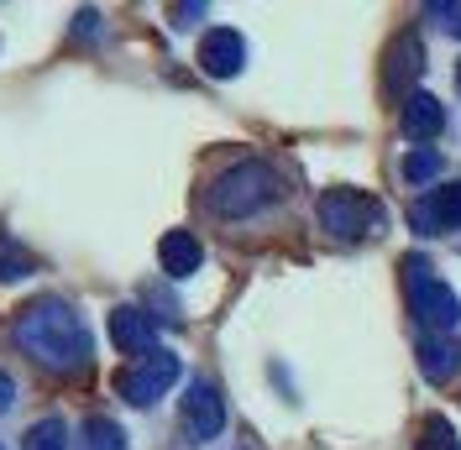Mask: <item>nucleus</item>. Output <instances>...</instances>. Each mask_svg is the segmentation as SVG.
<instances>
[{
	"label": "nucleus",
	"instance_id": "f257e3e1",
	"mask_svg": "<svg viewBox=\"0 0 461 450\" xmlns=\"http://www.w3.org/2000/svg\"><path fill=\"white\" fill-rule=\"evenodd\" d=\"M11 340H16L42 372H58V377L85 372L89 356H95V351H89L85 320L74 314V304H63V299H53V293H48V299H32V304L16 310Z\"/></svg>",
	"mask_w": 461,
	"mask_h": 450
},
{
	"label": "nucleus",
	"instance_id": "f03ea898",
	"mask_svg": "<svg viewBox=\"0 0 461 450\" xmlns=\"http://www.w3.org/2000/svg\"><path fill=\"white\" fill-rule=\"evenodd\" d=\"M278 199H284V178L267 168V163H236V168H226L210 184L204 204L221 220H247V215H258V210L278 204Z\"/></svg>",
	"mask_w": 461,
	"mask_h": 450
},
{
	"label": "nucleus",
	"instance_id": "7ed1b4c3",
	"mask_svg": "<svg viewBox=\"0 0 461 450\" xmlns=\"http://www.w3.org/2000/svg\"><path fill=\"white\" fill-rule=\"evenodd\" d=\"M403 288H409V310H414L420 325L451 330V325L461 320V299L435 278V267L425 262V256H403Z\"/></svg>",
	"mask_w": 461,
	"mask_h": 450
},
{
	"label": "nucleus",
	"instance_id": "20e7f679",
	"mask_svg": "<svg viewBox=\"0 0 461 450\" xmlns=\"http://www.w3.org/2000/svg\"><path fill=\"white\" fill-rule=\"evenodd\" d=\"M320 225L336 236V241H362L383 225V204L357 189H325L320 194Z\"/></svg>",
	"mask_w": 461,
	"mask_h": 450
},
{
	"label": "nucleus",
	"instance_id": "39448f33",
	"mask_svg": "<svg viewBox=\"0 0 461 450\" xmlns=\"http://www.w3.org/2000/svg\"><path fill=\"white\" fill-rule=\"evenodd\" d=\"M173 382H178V356L158 346V351H147L137 366H126L115 377V393L126 398V403H137V409H147V403H158V398L168 393Z\"/></svg>",
	"mask_w": 461,
	"mask_h": 450
},
{
	"label": "nucleus",
	"instance_id": "423d86ee",
	"mask_svg": "<svg viewBox=\"0 0 461 450\" xmlns=\"http://www.w3.org/2000/svg\"><path fill=\"white\" fill-rule=\"evenodd\" d=\"M420 74H425V42H420V32H399L383 53V89L393 100H409Z\"/></svg>",
	"mask_w": 461,
	"mask_h": 450
},
{
	"label": "nucleus",
	"instance_id": "0eeeda50",
	"mask_svg": "<svg viewBox=\"0 0 461 450\" xmlns=\"http://www.w3.org/2000/svg\"><path fill=\"white\" fill-rule=\"evenodd\" d=\"M178 414H184V435H189V440H215V435H221V429H226V403H221V388H215V382H204V377H194V382H189V393H184V409H178Z\"/></svg>",
	"mask_w": 461,
	"mask_h": 450
},
{
	"label": "nucleus",
	"instance_id": "6e6552de",
	"mask_svg": "<svg viewBox=\"0 0 461 450\" xmlns=\"http://www.w3.org/2000/svg\"><path fill=\"white\" fill-rule=\"evenodd\" d=\"M241 63H247V42H241V32H230V27L204 32L200 68L210 74V79H236V74H241Z\"/></svg>",
	"mask_w": 461,
	"mask_h": 450
},
{
	"label": "nucleus",
	"instance_id": "1a4fd4ad",
	"mask_svg": "<svg viewBox=\"0 0 461 450\" xmlns=\"http://www.w3.org/2000/svg\"><path fill=\"white\" fill-rule=\"evenodd\" d=\"M409 220L420 225L425 236H440V230H461V184H440L430 194L409 210Z\"/></svg>",
	"mask_w": 461,
	"mask_h": 450
},
{
	"label": "nucleus",
	"instance_id": "9d476101",
	"mask_svg": "<svg viewBox=\"0 0 461 450\" xmlns=\"http://www.w3.org/2000/svg\"><path fill=\"white\" fill-rule=\"evenodd\" d=\"M111 340L126 356H147V351H158V325L137 304H121V310H111Z\"/></svg>",
	"mask_w": 461,
	"mask_h": 450
},
{
	"label": "nucleus",
	"instance_id": "9b49d317",
	"mask_svg": "<svg viewBox=\"0 0 461 450\" xmlns=\"http://www.w3.org/2000/svg\"><path fill=\"white\" fill-rule=\"evenodd\" d=\"M158 262H163L168 278H194L200 262H204V247L189 236V230H168V236L158 241Z\"/></svg>",
	"mask_w": 461,
	"mask_h": 450
},
{
	"label": "nucleus",
	"instance_id": "f8f14e48",
	"mask_svg": "<svg viewBox=\"0 0 461 450\" xmlns=\"http://www.w3.org/2000/svg\"><path fill=\"white\" fill-rule=\"evenodd\" d=\"M399 126L409 141H430L440 137V126H446V111H440V100L435 94H409L399 111Z\"/></svg>",
	"mask_w": 461,
	"mask_h": 450
},
{
	"label": "nucleus",
	"instance_id": "ddd939ff",
	"mask_svg": "<svg viewBox=\"0 0 461 450\" xmlns=\"http://www.w3.org/2000/svg\"><path fill=\"white\" fill-rule=\"evenodd\" d=\"M461 366V346L451 336H425L420 340V372L430 377V382H451Z\"/></svg>",
	"mask_w": 461,
	"mask_h": 450
},
{
	"label": "nucleus",
	"instance_id": "4468645a",
	"mask_svg": "<svg viewBox=\"0 0 461 450\" xmlns=\"http://www.w3.org/2000/svg\"><path fill=\"white\" fill-rule=\"evenodd\" d=\"M74 450H126V429L115 419H85L74 429Z\"/></svg>",
	"mask_w": 461,
	"mask_h": 450
},
{
	"label": "nucleus",
	"instance_id": "2eb2a0df",
	"mask_svg": "<svg viewBox=\"0 0 461 450\" xmlns=\"http://www.w3.org/2000/svg\"><path fill=\"white\" fill-rule=\"evenodd\" d=\"M74 440H68V424L63 419H42V424H32L27 429V446L22 450H68Z\"/></svg>",
	"mask_w": 461,
	"mask_h": 450
},
{
	"label": "nucleus",
	"instance_id": "dca6fc26",
	"mask_svg": "<svg viewBox=\"0 0 461 450\" xmlns=\"http://www.w3.org/2000/svg\"><path fill=\"white\" fill-rule=\"evenodd\" d=\"M414 450H461V440H456V429H451V419L430 414V419L420 424V440H414Z\"/></svg>",
	"mask_w": 461,
	"mask_h": 450
},
{
	"label": "nucleus",
	"instance_id": "f3484780",
	"mask_svg": "<svg viewBox=\"0 0 461 450\" xmlns=\"http://www.w3.org/2000/svg\"><path fill=\"white\" fill-rule=\"evenodd\" d=\"M435 173H440V158H435L430 147H414V152L403 158V178H409V184H425Z\"/></svg>",
	"mask_w": 461,
	"mask_h": 450
},
{
	"label": "nucleus",
	"instance_id": "a211bd4d",
	"mask_svg": "<svg viewBox=\"0 0 461 450\" xmlns=\"http://www.w3.org/2000/svg\"><path fill=\"white\" fill-rule=\"evenodd\" d=\"M430 16H440V27L451 32V37H461V5H446V0H435Z\"/></svg>",
	"mask_w": 461,
	"mask_h": 450
},
{
	"label": "nucleus",
	"instance_id": "6ab92c4d",
	"mask_svg": "<svg viewBox=\"0 0 461 450\" xmlns=\"http://www.w3.org/2000/svg\"><path fill=\"white\" fill-rule=\"evenodd\" d=\"M204 16V5H173V27H194Z\"/></svg>",
	"mask_w": 461,
	"mask_h": 450
},
{
	"label": "nucleus",
	"instance_id": "aec40b11",
	"mask_svg": "<svg viewBox=\"0 0 461 450\" xmlns=\"http://www.w3.org/2000/svg\"><path fill=\"white\" fill-rule=\"evenodd\" d=\"M11 403H16V382H11V372L0 366V414H5Z\"/></svg>",
	"mask_w": 461,
	"mask_h": 450
},
{
	"label": "nucleus",
	"instance_id": "412c9836",
	"mask_svg": "<svg viewBox=\"0 0 461 450\" xmlns=\"http://www.w3.org/2000/svg\"><path fill=\"white\" fill-rule=\"evenodd\" d=\"M456 89H461V68H456Z\"/></svg>",
	"mask_w": 461,
	"mask_h": 450
}]
</instances>
